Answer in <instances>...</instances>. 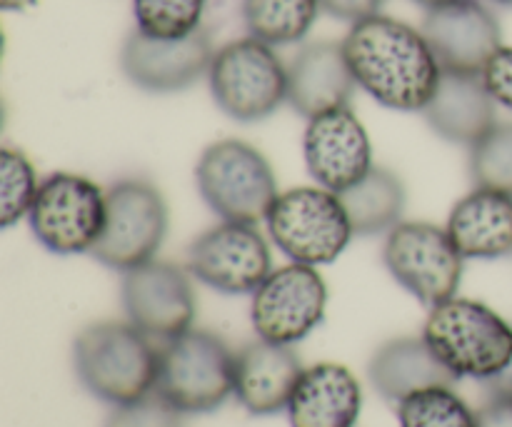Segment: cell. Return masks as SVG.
<instances>
[{
	"label": "cell",
	"mask_w": 512,
	"mask_h": 427,
	"mask_svg": "<svg viewBox=\"0 0 512 427\" xmlns=\"http://www.w3.org/2000/svg\"><path fill=\"white\" fill-rule=\"evenodd\" d=\"M155 393L185 415L213 413L235 395V355L218 335L190 328L158 348Z\"/></svg>",
	"instance_id": "cell-6"
},
{
	"label": "cell",
	"mask_w": 512,
	"mask_h": 427,
	"mask_svg": "<svg viewBox=\"0 0 512 427\" xmlns=\"http://www.w3.org/2000/svg\"><path fill=\"white\" fill-rule=\"evenodd\" d=\"M188 270L215 293L253 295L273 273V255L255 223L220 220L190 243Z\"/></svg>",
	"instance_id": "cell-11"
},
{
	"label": "cell",
	"mask_w": 512,
	"mask_h": 427,
	"mask_svg": "<svg viewBox=\"0 0 512 427\" xmlns=\"http://www.w3.org/2000/svg\"><path fill=\"white\" fill-rule=\"evenodd\" d=\"M35 3H38V0H0V8H3L5 13H20V10L33 8Z\"/></svg>",
	"instance_id": "cell-34"
},
{
	"label": "cell",
	"mask_w": 512,
	"mask_h": 427,
	"mask_svg": "<svg viewBox=\"0 0 512 427\" xmlns=\"http://www.w3.org/2000/svg\"><path fill=\"white\" fill-rule=\"evenodd\" d=\"M363 388L345 365L318 363L303 370L288 405L293 427H355Z\"/></svg>",
	"instance_id": "cell-20"
},
{
	"label": "cell",
	"mask_w": 512,
	"mask_h": 427,
	"mask_svg": "<svg viewBox=\"0 0 512 427\" xmlns=\"http://www.w3.org/2000/svg\"><path fill=\"white\" fill-rule=\"evenodd\" d=\"M213 55V40L205 28L178 40L150 38L135 28L120 50V70L145 93H178L208 75Z\"/></svg>",
	"instance_id": "cell-15"
},
{
	"label": "cell",
	"mask_w": 512,
	"mask_h": 427,
	"mask_svg": "<svg viewBox=\"0 0 512 427\" xmlns=\"http://www.w3.org/2000/svg\"><path fill=\"white\" fill-rule=\"evenodd\" d=\"M483 83L500 108L512 110V45H503L483 70Z\"/></svg>",
	"instance_id": "cell-30"
},
{
	"label": "cell",
	"mask_w": 512,
	"mask_h": 427,
	"mask_svg": "<svg viewBox=\"0 0 512 427\" xmlns=\"http://www.w3.org/2000/svg\"><path fill=\"white\" fill-rule=\"evenodd\" d=\"M303 160L310 178L325 190L345 193L373 168V143L350 105L308 120L303 133Z\"/></svg>",
	"instance_id": "cell-14"
},
{
	"label": "cell",
	"mask_w": 512,
	"mask_h": 427,
	"mask_svg": "<svg viewBox=\"0 0 512 427\" xmlns=\"http://www.w3.org/2000/svg\"><path fill=\"white\" fill-rule=\"evenodd\" d=\"M488 390V398H512V363L493 380L483 383Z\"/></svg>",
	"instance_id": "cell-33"
},
{
	"label": "cell",
	"mask_w": 512,
	"mask_h": 427,
	"mask_svg": "<svg viewBox=\"0 0 512 427\" xmlns=\"http://www.w3.org/2000/svg\"><path fill=\"white\" fill-rule=\"evenodd\" d=\"M270 240L290 263L330 265L355 238L338 193L320 185H300L275 198L265 215Z\"/></svg>",
	"instance_id": "cell-4"
},
{
	"label": "cell",
	"mask_w": 512,
	"mask_h": 427,
	"mask_svg": "<svg viewBox=\"0 0 512 427\" xmlns=\"http://www.w3.org/2000/svg\"><path fill=\"white\" fill-rule=\"evenodd\" d=\"M208 0H133L135 28L150 38L178 40L203 28Z\"/></svg>",
	"instance_id": "cell-26"
},
{
	"label": "cell",
	"mask_w": 512,
	"mask_h": 427,
	"mask_svg": "<svg viewBox=\"0 0 512 427\" xmlns=\"http://www.w3.org/2000/svg\"><path fill=\"white\" fill-rule=\"evenodd\" d=\"M73 365L80 385L108 405L145 398L158 383V348L133 323H93L73 343Z\"/></svg>",
	"instance_id": "cell-2"
},
{
	"label": "cell",
	"mask_w": 512,
	"mask_h": 427,
	"mask_svg": "<svg viewBox=\"0 0 512 427\" xmlns=\"http://www.w3.org/2000/svg\"><path fill=\"white\" fill-rule=\"evenodd\" d=\"M400 427H478V410L453 388H428L398 405Z\"/></svg>",
	"instance_id": "cell-25"
},
{
	"label": "cell",
	"mask_w": 512,
	"mask_h": 427,
	"mask_svg": "<svg viewBox=\"0 0 512 427\" xmlns=\"http://www.w3.org/2000/svg\"><path fill=\"white\" fill-rule=\"evenodd\" d=\"M413 3L423 5V8H425V10H433V8H440V5L450 3V0H413Z\"/></svg>",
	"instance_id": "cell-35"
},
{
	"label": "cell",
	"mask_w": 512,
	"mask_h": 427,
	"mask_svg": "<svg viewBox=\"0 0 512 427\" xmlns=\"http://www.w3.org/2000/svg\"><path fill=\"white\" fill-rule=\"evenodd\" d=\"M355 88L343 43L335 40L308 43L288 65V105L305 120L350 105Z\"/></svg>",
	"instance_id": "cell-18"
},
{
	"label": "cell",
	"mask_w": 512,
	"mask_h": 427,
	"mask_svg": "<svg viewBox=\"0 0 512 427\" xmlns=\"http://www.w3.org/2000/svg\"><path fill=\"white\" fill-rule=\"evenodd\" d=\"M423 338L458 380L488 383L512 363V325L480 300L455 295L430 308Z\"/></svg>",
	"instance_id": "cell-3"
},
{
	"label": "cell",
	"mask_w": 512,
	"mask_h": 427,
	"mask_svg": "<svg viewBox=\"0 0 512 427\" xmlns=\"http://www.w3.org/2000/svg\"><path fill=\"white\" fill-rule=\"evenodd\" d=\"M478 427H512V398H488L478 410Z\"/></svg>",
	"instance_id": "cell-32"
},
{
	"label": "cell",
	"mask_w": 512,
	"mask_h": 427,
	"mask_svg": "<svg viewBox=\"0 0 512 427\" xmlns=\"http://www.w3.org/2000/svg\"><path fill=\"white\" fill-rule=\"evenodd\" d=\"M383 263L395 283L428 308L455 298L465 273V258L448 230L420 220H400L385 233Z\"/></svg>",
	"instance_id": "cell-10"
},
{
	"label": "cell",
	"mask_w": 512,
	"mask_h": 427,
	"mask_svg": "<svg viewBox=\"0 0 512 427\" xmlns=\"http://www.w3.org/2000/svg\"><path fill=\"white\" fill-rule=\"evenodd\" d=\"M385 0H320L323 13L330 18L345 20V23H358V20L373 18L380 13Z\"/></svg>",
	"instance_id": "cell-31"
},
{
	"label": "cell",
	"mask_w": 512,
	"mask_h": 427,
	"mask_svg": "<svg viewBox=\"0 0 512 427\" xmlns=\"http://www.w3.org/2000/svg\"><path fill=\"white\" fill-rule=\"evenodd\" d=\"M343 53L355 85L388 110L423 113L443 78L423 30L390 15L350 25Z\"/></svg>",
	"instance_id": "cell-1"
},
{
	"label": "cell",
	"mask_w": 512,
	"mask_h": 427,
	"mask_svg": "<svg viewBox=\"0 0 512 427\" xmlns=\"http://www.w3.org/2000/svg\"><path fill=\"white\" fill-rule=\"evenodd\" d=\"M328 285L313 265L290 263L273 270L253 293L250 320L260 340L295 345L325 320Z\"/></svg>",
	"instance_id": "cell-12"
},
{
	"label": "cell",
	"mask_w": 512,
	"mask_h": 427,
	"mask_svg": "<svg viewBox=\"0 0 512 427\" xmlns=\"http://www.w3.org/2000/svg\"><path fill=\"white\" fill-rule=\"evenodd\" d=\"M465 260H500L512 255V195L473 188L453 205L445 223Z\"/></svg>",
	"instance_id": "cell-21"
},
{
	"label": "cell",
	"mask_w": 512,
	"mask_h": 427,
	"mask_svg": "<svg viewBox=\"0 0 512 427\" xmlns=\"http://www.w3.org/2000/svg\"><path fill=\"white\" fill-rule=\"evenodd\" d=\"M120 300L128 323L153 340L188 333L195 320V290L180 265L150 260L123 275Z\"/></svg>",
	"instance_id": "cell-13"
},
{
	"label": "cell",
	"mask_w": 512,
	"mask_h": 427,
	"mask_svg": "<svg viewBox=\"0 0 512 427\" xmlns=\"http://www.w3.org/2000/svg\"><path fill=\"white\" fill-rule=\"evenodd\" d=\"M303 370L293 345L253 340L235 353V398L255 418L283 413Z\"/></svg>",
	"instance_id": "cell-17"
},
{
	"label": "cell",
	"mask_w": 512,
	"mask_h": 427,
	"mask_svg": "<svg viewBox=\"0 0 512 427\" xmlns=\"http://www.w3.org/2000/svg\"><path fill=\"white\" fill-rule=\"evenodd\" d=\"M215 105L235 123H260L288 103V65L273 45L238 38L215 50L208 70Z\"/></svg>",
	"instance_id": "cell-7"
},
{
	"label": "cell",
	"mask_w": 512,
	"mask_h": 427,
	"mask_svg": "<svg viewBox=\"0 0 512 427\" xmlns=\"http://www.w3.org/2000/svg\"><path fill=\"white\" fill-rule=\"evenodd\" d=\"M38 188V175H35L28 155L5 145L3 168H0V223L3 228H13L15 223L28 218Z\"/></svg>",
	"instance_id": "cell-28"
},
{
	"label": "cell",
	"mask_w": 512,
	"mask_h": 427,
	"mask_svg": "<svg viewBox=\"0 0 512 427\" xmlns=\"http://www.w3.org/2000/svg\"><path fill=\"white\" fill-rule=\"evenodd\" d=\"M103 427H185V413L153 390L133 403L115 405Z\"/></svg>",
	"instance_id": "cell-29"
},
{
	"label": "cell",
	"mask_w": 512,
	"mask_h": 427,
	"mask_svg": "<svg viewBox=\"0 0 512 427\" xmlns=\"http://www.w3.org/2000/svg\"><path fill=\"white\" fill-rule=\"evenodd\" d=\"M368 380L385 403L398 408L405 398L428 388H453V373L430 350L425 338H395L380 345L368 363Z\"/></svg>",
	"instance_id": "cell-22"
},
{
	"label": "cell",
	"mask_w": 512,
	"mask_h": 427,
	"mask_svg": "<svg viewBox=\"0 0 512 427\" xmlns=\"http://www.w3.org/2000/svg\"><path fill=\"white\" fill-rule=\"evenodd\" d=\"M423 118L443 140L473 148L498 123V103L485 88L483 75L443 73Z\"/></svg>",
	"instance_id": "cell-19"
},
{
	"label": "cell",
	"mask_w": 512,
	"mask_h": 427,
	"mask_svg": "<svg viewBox=\"0 0 512 427\" xmlns=\"http://www.w3.org/2000/svg\"><path fill=\"white\" fill-rule=\"evenodd\" d=\"M170 213L165 195L145 178H123L108 188L105 228L93 258L110 270L150 263L168 235Z\"/></svg>",
	"instance_id": "cell-9"
},
{
	"label": "cell",
	"mask_w": 512,
	"mask_h": 427,
	"mask_svg": "<svg viewBox=\"0 0 512 427\" xmlns=\"http://www.w3.org/2000/svg\"><path fill=\"white\" fill-rule=\"evenodd\" d=\"M353 233L360 238L390 233L403 220L408 190L398 173L383 165H373L363 180L340 193Z\"/></svg>",
	"instance_id": "cell-23"
},
{
	"label": "cell",
	"mask_w": 512,
	"mask_h": 427,
	"mask_svg": "<svg viewBox=\"0 0 512 427\" xmlns=\"http://www.w3.org/2000/svg\"><path fill=\"white\" fill-rule=\"evenodd\" d=\"M420 30L443 73L483 75L490 58L503 48V28L480 0H450L425 10Z\"/></svg>",
	"instance_id": "cell-16"
},
{
	"label": "cell",
	"mask_w": 512,
	"mask_h": 427,
	"mask_svg": "<svg viewBox=\"0 0 512 427\" xmlns=\"http://www.w3.org/2000/svg\"><path fill=\"white\" fill-rule=\"evenodd\" d=\"M203 203L220 220L260 223L280 195L270 160L255 145L228 138L208 145L195 165Z\"/></svg>",
	"instance_id": "cell-5"
},
{
	"label": "cell",
	"mask_w": 512,
	"mask_h": 427,
	"mask_svg": "<svg viewBox=\"0 0 512 427\" xmlns=\"http://www.w3.org/2000/svg\"><path fill=\"white\" fill-rule=\"evenodd\" d=\"M470 180L475 188L512 195V120L495 123L468 155Z\"/></svg>",
	"instance_id": "cell-27"
},
{
	"label": "cell",
	"mask_w": 512,
	"mask_h": 427,
	"mask_svg": "<svg viewBox=\"0 0 512 427\" xmlns=\"http://www.w3.org/2000/svg\"><path fill=\"white\" fill-rule=\"evenodd\" d=\"M320 0H240V18L250 38L268 45L300 43L320 15Z\"/></svg>",
	"instance_id": "cell-24"
},
{
	"label": "cell",
	"mask_w": 512,
	"mask_h": 427,
	"mask_svg": "<svg viewBox=\"0 0 512 427\" xmlns=\"http://www.w3.org/2000/svg\"><path fill=\"white\" fill-rule=\"evenodd\" d=\"M108 190L78 173H53L40 180L28 213L35 240L48 253H93L105 228Z\"/></svg>",
	"instance_id": "cell-8"
},
{
	"label": "cell",
	"mask_w": 512,
	"mask_h": 427,
	"mask_svg": "<svg viewBox=\"0 0 512 427\" xmlns=\"http://www.w3.org/2000/svg\"><path fill=\"white\" fill-rule=\"evenodd\" d=\"M493 3H498V5H512V0H493Z\"/></svg>",
	"instance_id": "cell-36"
}]
</instances>
